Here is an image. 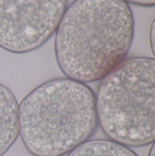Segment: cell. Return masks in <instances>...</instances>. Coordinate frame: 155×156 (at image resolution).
Instances as JSON below:
<instances>
[{
    "mask_svg": "<svg viewBox=\"0 0 155 156\" xmlns=\"http://www.w3.org/2000/svg\"><path fill=\"white\" fill-rule=\"evenodd\" d=\"M134 37V17L123 0H74L56 31L55 55L66 78L103 80L125 59Z\"/></svg>",
    "mask_w": 155,
    "mask_h": 156,
    "instance_id": "6da1fadb",
    "label": "cell"
},
{
    "mask_svg": "<svg viewBox=\"0 0 155 156\" xmlns=\"http://www.w3.org/2000/svg\"><path fill=\"white\" fill-rule=\"evenodd\" d=\"M96 96L69 78L48 80L18 104L19 134L34 156H63L86 143L98 126Z\"/></svg>",
    "mask_w": 155,
    "mask_h": 156,
    "instance_id": "7a4b0ae2",
    "label": "cell"
},
{
    "mask_svg": "<svg viewBox=\"0 0 155 156\" xmlns=\"http://www.w3.org/2000/svg\"><path fill=\"white\" fill-rule=\"evenodd\" d=\"M98 122L111 140L127 147L155 141V58L125 59L101 81Z\"/></svg>",
    "mask_w": 155,
    "mask_h": 156,
    "instance_id": "3957f363",
    "label": "cell"
},
{
    "mask_svg": "<svg viewBox=\"0 0 155 156\" xmlns=\"http://www.w3.org/2000/svg\"><path fill=\"white\" fill-rule=\"evenodd\" d=\"M68 0H0V48L34 51L56 33Z\"/></svg>",
    "mask_w": 155,
    "mask_h": 156,
    "instance_id": "277c9868",
    "label": "cell"
},
{
    "mask_svg": "<svg viewBox=\"0 0 155 156\" xmlns=\"http://www.w3.org/2000/svg\"><path fill=\"white\" fill-rule=\"evenodd\" d=\"M18 134L17 101L10 90L0 84V156L10 149Z\"/></svg>",
    "mask_w": 155,
    "mask_h": 156,
    "instance_id": "5b68a950",
    "label": "cell"
},
{
    "mask_svg": "<svg viewBox=\"0 0 155 156\" xmlns=\"http://www.w3.org/2000/svg\"><path fill=\"white\" fill-rule=\"evenodd\" d=\"M68 156H138L129 147L111 140L87 141Z\"/></svg>",
    "mask_w": 155,
    "mask_h": 156,
    "instance_id": "8992f818",
    "label": "cell"
},
{
    "mask_svg": "<svg viewBox=\"0 0 155 156\" xmlns=\"http://www.w3.org/2000/svg\"><path fill=\"white\" fill-rule=\"evenodd\" d=\"M126 3L141 6H155V0H123Z\"/></svg>",
    "mask_w": 155,
    "mask_h": 156,
    "instance_id": "52a82bcc",
    "label": "cell"
},
{
    "mask_svg": "<svg viewBox=\"0 0 155 156\" xmlns=\"http://www.w3.org/2000/svg\"><path fill=\"white\" fill-rule=\"evenodd\" d=\"M150 44H151L153 54L155 57V17L152 23L151 29H150Z\"/></svg>",
    "mask_w": 155,
    "mask_h": 156,
    "instance_id": "ba28073f",
    "label": "cell"
},
{
    "mask_svg": "<svg viewBox=\"0 0 155 156\" xmlns=\"http://www.w3.org/2000/svg\"><path fill=\"white\" fill-rule=\"evenodd\" d=\"M148 156H155V141L153 143V145L151 147V150L149 152Z\"/></svg>",
    "mask_w": 155,
    "mask_h": 156,
    "instance_id": "9c48e42d",
    "label": "cell"
}]
</instances>
